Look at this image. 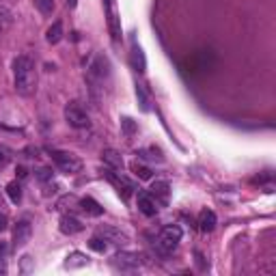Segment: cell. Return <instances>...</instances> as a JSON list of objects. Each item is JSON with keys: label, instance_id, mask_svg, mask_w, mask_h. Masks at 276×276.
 Here are the masks:
<instances>
[{"label": "cell", "instance_id": "cell-1", "mask_svg": "<svg viewBox=\"0 0 276 276\" xmlns=\"http://www.w3.org/2000/svg\"><path fill=\"white\" fill-rule=\"evenodd\" d=\"M13 78H16V91L20 95H33L37 89V71L31 56H18L13 61Z\"/></svg>", "mask_w": 276, "mask_h": 276}, {"label": "cell", "instance_id": "cell-2", "mask_svg": "<svg viewBox=\"0 0 276 276\" xmlns=\"http://www.w3.org/2000/svg\"><path fill=\"white\" fill-rule=\"evenodd\" d=\"M181 229L177 227V224H166V227H162V231H160V235L156 239V246L158 250L162 252V255H169V252H173L177 248V244L181 242Z\"/></svg>", "mask_w": 276, "mask_h": 276}, {"label": "cell", "instance_id": "cell-3", "mask_svg": "<svg viewBox=\"0 0 276 276\" xmlns=\"http://www.w3.org/2000/svg\"><path fill=\"white\" fill-rule=\"evenodd\" d=\"M50 158H52L56 169L65 173V175H76V173H80V169H82V162H80L74 154H67V151L50 149Z\"/></svg>", "mask_w": 276, "mask_h": 276}, {"label": "cell", "instance_id": "cell-4", "mask_svg": "<svg viewBox=\"0 0 276 276\" xmlns=\"http://www.w3.org/2000/svg\"><path fill=\"white\" fill-rule=\"evenodd\" d=\"M65 121H67L71 127H76V129H84V127L91 125L89 114L84 112V108L80 106L78 101H69V104L65 106Z\"/></svg>", "mask_w": 276, "mask_h": 276}, {"label": "cell", "instance_id": "cell-5", "mask_svg": "<svg viewBox=\"0 0 276 276\" xmlns=\"http://www.w3.org/2000/svg\"><path fill=\"white\" fill-rule=\"evenodd\" d=\"M101 175H104L114 188H117L119 194H123V199H127V194L134 190V184H132V181H129L127 177H123L121 173H117L114 169H110V166H106V169L101 171Z\"/></svg>", "mask_w": 276, "mask_h": 276}, {"label": "cell", "instance_id": "cell-6", "mask_svg": "<svg viewBox=\"0 0 276 276\" xmlns=\"http://www.w3.org/2000/svg\"><path fill=\"white\" fill-rule=\"evenodd\" d=\"M110 76V63L104 54H97L93 63L89 65V78L91 80H97V82H104V80Z\"/></svg>", "mask_w": 276, "mask_h": 276}, {"label": "cell", "instance_id": "cell-7", "mask_svg": "<svg viewBox=\"0 0 276 276\" xmlns=\"http://www.w3.org/2000/svg\"><path fill=\"white\" fill-rule=\"evenodd\" d=\"M106 16H108V28H110V35L114 41L121 39V20L117 13V5L114 0H106Z\"/></svg>", "mask_w": 276, "mask_h": 276}, {"label": "cell", "instance_id": "cell-8", "mask_svg": "<svg viewBox=\"0 0 276 276\" xmlns=\"http://www.w3.org/2000/svg\"><path fill=\"white\" fill-rule=\"evenodd\" d=\"M31 235H33V227L28 220H20L16 227H13V246L16 248H22L31 242Z\"/></svg>", "mask_w": 276, "mask_h": 276}, {"label": "cell", "instance_id": "cell-9", "mask_svg": "<svg viewBox=\"0 0 276 276\" xmlns=\"http://www.w3.org/2000/svg\"><path fill=\"white\" fill-rule=\"evenodd\" d=\"M97 235L104 237L106 242H110V244H117V246H125L129 242L127 233H123L121 229H114V227H106V224L97 229Z\"/></svg>", "mask_w": 276, "mask_h": 276}, {"label": "cell", "instance_id": "cell-10", "mask_svg": "<svg viewBox=\"0 0 276 276\" xmlns=\"http://www.w3.org/2000/svg\"><path fill=\"white\" fill-rule=\"evenodd\" d=\"M112 259L121 270H136L141 265V255H136V252H117Z\"/></svg>", "mask_w": 276, "mask_h": 276}, {"label": "cell", "instance_id": "cell-11", "mask_svg": "<svg viewBox=\"0 0 276 276\" xmlns=\"http://www.w3.org/2000/svg\"><path fill=\"white\" fill-rule=\"evenodd\" d=\"M149 194L156 199V203L160 201L162 205H166L169 203V194H171V186H169V181H154L151 184V188H149Z\"/></svg>", "mask_w": 276, "mask_h": 276}, {"label": "cell", "instance_id": "cell-12", "mask_svg": "<svg viewBox=\"0 0 276 276\" xmlns=\"http://www.w3.org/2000/svg\"><path fill=\"white\" fill-rule=\"evenodd\" d=\"M59 229H61V233H65V235H76V233H80V231L84 229V224L78 220L76 216H63L61 218V224H59Z\"/></svg>", "mask_w": 276, "mask_h": 276}, {"label": "cell", "instance_id": "cell-13", "mask_svg": "<svg viewBox=\"0 0 276 276\" xmlns=\"http://www.w3.org/2000/svg\"><path fill=\"white\" fill-rule=\"evenodd\" d=\"M138 209H141L145 216L151 218V216L158 214V203L149 192H143V194H138Z\"/></svg>", "mask_w": 276, "mask_h": 276}, {"label": "cell", "instance_id": "cell-14", "mask_svg": "<svg viewBox=\"0 0 276 276\" xmlns=\"http://www.w3.org/2000/svg\"><path fill=\"white\" fill-rule=\"evenodd\" d=\"M216 214L212 212V209H203V212L199 214V229L203 231V233H212V231L216 229Z\"/></svg>", "mask_w": 276, "mask_h": 276}, {"label": "cell", "instance_id": "cell-15", "mask_svg": "<svg viewBox=\"0 0 276 276\" xmlns=\"http://www.w3.org/2000/svg\"><path fill=\"white\" fill-rule=\"evenodd\" d=\"M129 61H132V67L138 71V74H143V71L147 69V59H145V52L138 46L132 48V52H129Z\"/></svg>", "mask_w": 276, "mask_h": 276}, {"label": "cell", "instance_id": "cell-16", "mask_svg": "<svg viewBox=\"0 0 276 276\" xmlns=\"http://www.w3.org/2000/svg\"><path fill=\"white\" fill-rule=\"evenodd\" d=\"M101 160H104V162L110 166V169H114V171H123V166H125V164H123V158L114 149H106L104 154H101Z\"/></svg>", "mask_w": 276, "mask_h": 276}, {"label": "cell", "instance_id": "cell-17", "mask_svg": "<svg viewBox=\"0 0 276 276\" xmlns=\"http://www.w3.org/2000/svg\"><path fill=\"white\" fill-rule=\"evenodd\" d=\"M80 207H82V212H86L89 216H101L104 214V207H101L97 201H93L91 197L80 199Z\"/></svg>", "mask_w": 276, "mask_h": 276}, {"label": "cell", "instance_id": "cell-18", "mask_svg": "<svg viewBox=\"0 0 276 276\" xmlns=\"http://www.w3.org/2000/svg\"><path fill=\"white\" fill-rule=\"evenodd\" d=\"M84 265H89V257H86L84 252H71L67 261H65L67 270H76V267H84Z\"/></svg>", "mask_w": 276, "mask_h": 276}, {"label": "cell", "instance_id": "cell-19", "mask_svg": "<svg viewBox=\"0 0 276 276\" xmlns=\"http://www.w3.org/2000/svg\"><path fill=\"white\" fill-rule=\"evenodd\" d=\"M46 39H48V43H59L63 39V22H54V24L48 28Z\"/></svg>", "mask_w": 276, "mask_h": 276}, {"label": "cell", "instance_id": "cell-20", "mask_svg": "<svg viewBox=\"0 0 276 276\" xmlns=\"http://www.w3.org/2000/svg\"><path fill=\"white\" fill-rule=\"evenodd\" d=\"M7 197L11 199V203H20L22 201V186H20L18 179L7 184Z\"/></svg>", "mask_w": 276, "mask_h": 276}, {"label": "cell", "instance_id": "cell-21", "mask_svg": "<svg viewBox=\"0 0 276 276\" xmlns=\"http://www.w3.org/2000/svg\"><path fill=\"white\" fill-rule=\"evenodd\" d=\"M11 22H13V13L7 9L5 5H0V33L7 31V28L11 26Z\"/></svg>", "mask_w": 276, "mask_h": 276}, {"label": "cell", "instance_id": "cell-22", "mask_svg": "<svg viewBox=\"0 0 276 276\" xmlns=\"http://www.w3.org/2000/svg\"><path fill=\"white\" fill-rule=\"evenodd\" d=\"M121 129H123V134H125V136H134V134L138 132V125H136L134 119L121 117Z\"/></svg>", "mask_w": 276, "mask_h": 276}, {"label": "cell", "instance_id": "cell-23", "mask_svg": "<svg viewBox=\"0 0 276 276\" xmlns=\"http://www.w3.org/2000/svg\"><path fill=\"white\" fill-rule=\"evenodd\" d=\"M33 3L39 9V13H43V16H50V13L54 11V0H33Z\"/></svg>", "mask_w": 276, "mask_h": 276}, {"label": "cell", "instance_id": "cell-24", "mask_svg": "<svg viewBox=\"0 0 276 276\" xmlns=\"http://www.w3.org/2000/svg\"><path fill=\"white\" fill-rule=\"evenodd\" d=\"M136 97H138V101H141V110L149 112V97H147V93H145V89L141 84L136 86Z\"/></svg>", "mask_w": 276, "mask_h": 276}, {"label": "cell", "instance_id": "cell-25", "mask_svg": "<svg viewBox=\"0 0 276 276\" xmlns=\"http://www.w3.org/2000/svg\"><path fill=\"white\" fill-rule=\"evenodd\" d=\"M129 169H132L134 175H136V177H141V179H149V177H151V171L147 169V166L138 164V162H132V166H129Z\"/></svg>", "mask_w": 276, "mask_h": 276}, {"label": "cell", "instance_id": "cell-26", "mask_svg": "<svg viewBox=\"0 0 276 276\" xmlns=\"http://www.w3.org/2000/svg\"><path fill=\"white\" fill-rule=\"evenodd\" d=\"M89 246L95 252H106V239H101L99 235H95V237H91L89 239Z\"/></svg>", "mask_w": 276, "mask_h": 276}, {"label": "cell", "instance_id": "cell-27", "mask_svg": "<svg viewBox=\"0 0 276 276\" xmlns=\"http://www.w3.org/2000/svg\"><path fill=\"white\" fill-rule=\"evenodd\" d=\"M9 160H11V151L7 149V147H3V145H0V169L9 164Z\"/></svg>", "mask_w": 276, "mask_h": 276}, {"label": "cell", "instance_id": "cell-28", "mask_svg": "<svg viewBox=\"0 0 276 276\" xmlns=\"http://www.w3.org/2000/svg\"><path fill=\"white\" fill-rule=\"evenodd\" d=\"M31 267H33V257H31V255L22 257V270H24V272H31Z\"/></svg>", "mask_w": 276, "mask_h": 276}, {"label": "cell", "instance_id": "cell-29", "mask_svg": "<svg viewBox=\"0 0 276 276\" xmlns=\"http://www.w3.org/2000/svg\"><path fill=\"white\" fill-rule=\"evenodd\" d=\"M7 252H9V246H7V242H0V261L7 259Z\"/></svg>", "mask_w": 276, "mask_h": 276}, {"label": "cell", "instance_id": "cell-30", "mask_svg": "<svg viewBox=\"0 0 276 276\" xmlns=\"http://www.w3.org/2000/svg\"><path fill=\"white\" fill-rule=\"evenodd\" d=\"M7 229V216L5 214H0V233Z\"/></svg>", "mask_w": 276, "mask_h": 276}, {"label": "cell", "instance_id": "cell-31", "mask_svg": "<svg viewBox=\"0 0 276 276\" xmlns=\"http://www.w3.org/2000/svg\"><path fill=\"white\" fill-rule=\"evenodd\" d=\"M18 175H20V179H24V177L28 175V173H26V169H24V166H20V169H18Z\"/></svg>", "mask_w": 276, "mask_h": 276}, {"label": "cell", "instance_id": "cell-32", "mask_svg": "<svg viewBox=\"0 0 276 276\" xmlns=\"http://www.w3.org/2000/svg\"><path fill=\"white\" fill-rule=\"evenodd\" d=\"M67 5H69V7H71V9H74V7H76V5H78V0H67Z\"/></svg>", "mask_w": 276, "mask_h": 276}]
</instances>
